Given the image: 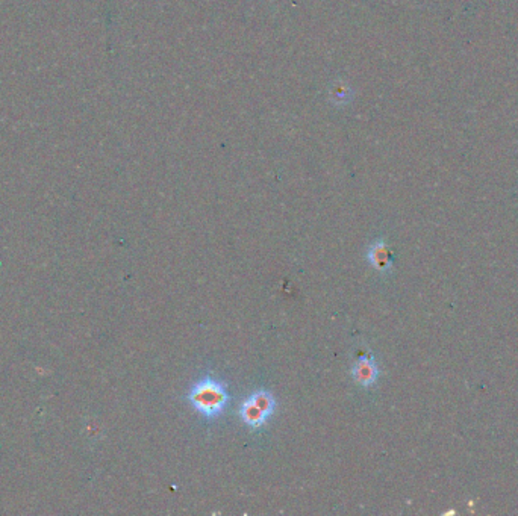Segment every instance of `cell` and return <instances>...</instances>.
<instances>
[{
	"label": "cell",
	"instance_id": "1",
	"mask_svg": "<svg viewBox=\"0 0 518 516\" xmlns=\"http://www.w3.org/2000/svg\"><path fill=\"white\" fill-rule=\"evenodd\" d=\"M188 400L193 404V408L199 410L203 417L214 419L225 412V408L229 403V394L222 382L212 377H207L191 386Z\"/></svg>",
	"mask_w": 518,
	"mask_h": 516
},
{
	"label": "cell",
	"instance_id": "2",
	"mask_svg": "<svg viewBox=\"0 0 518 516\" xmlns=\"http://www.w3.org/2000/svg\"><path fill=\"white\" fill-rule=\"evenodd\" d=\"M276 409V400L266 389L254 391L249 399L241 404V419L252 428H259L267 422L268 417L273 415Z\"/></svg>",
	"mask_w": 518,
	"mask_h": 516
},
{
	"label": "cell",
	"instance_id": "3",
	"mask_svg": "<svg viewBox=\"0 0 518 516\" xmlns=\"http://www.w3.org/2000/svg\"><path fill=\"white\" fill-rule=\"evenodd\" d=\"M352 376L355 378V382L364 388H370L375 385L379 377V368L375 359L371 356L359 358L352 368Z\"/></svg>",
	"mask_w": 518,
	"mask_h": 516
},
{
	"label": "cell",
	"instance_id": "4",
	"mask_svg": "<svg viewBox=\"0 0 518 516\" xmlns=\"http://www.w3.org/2000/svg\"><path fill=\"white\" fill-rule=\"evenodd\" d=\"M367 258L371 267L380 273H387L393 267V253L384 240H378L370 245Z\"/></svg>",
	"mask_w": 518,
	"mask_h": 516
}]
</instances>
